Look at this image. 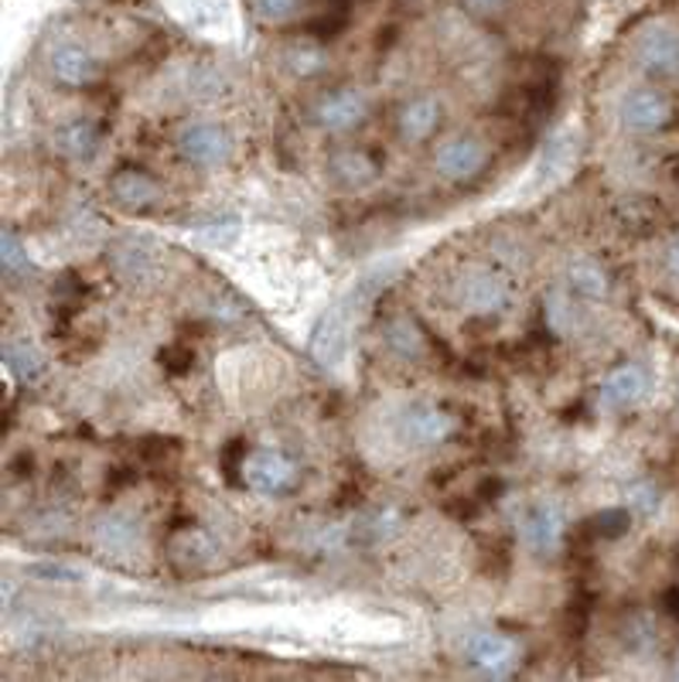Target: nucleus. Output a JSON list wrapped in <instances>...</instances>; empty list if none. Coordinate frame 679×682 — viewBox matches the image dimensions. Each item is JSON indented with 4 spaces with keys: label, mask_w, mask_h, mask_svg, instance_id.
<instances>
[{
    "label": "nucleus",
    "mask_w": 679,
    "mask_h": 682,
    "mask_svg": "<svg viewBox=\"0 0 679 682\" xmlns=\"http://www.w3.org/2000/svg\"><path fill=\"white\" fill-rule=\"evenodd\" d=\"M577 157V133H560L554 136V141L543 147V157H539V181L543 185H550V181H557Z\"/></svg>",
    "instance_id": "17"
},
{
    "label": "nucleus",
    "mask_w": 679,
    "mask_h": 682,
    "mask_svg": "<svg viewBox=\"0 0 679 682\" xmlns=\"http://www.w3.org/2000/svg\"><path fill=\"white\" fill-rule=\"evenodd\" d=\"M287 59H291V69H294L297 75H311V72H318V69L325 65L322 49H314V44H301V49H294Z\"/></svg>",
    "instance_id": "27"
},
{
    "label": "nucleus",
    "mask_w": 679,
    "mask_h": 682,
    "mask_svg": "<svg viewBox=\"0 0 679 682\" xmlns=\"http://www.w3.org/2000/svg\"><path fill=\"white\" fill-rule=\"evenodd\" d=\"M462 304L475 314H503L509 307V284L488 269H472L458 287Z\"/></svg>",
    "instance_id": "9"
},
{
    "label": "nucleus",
    "mask_w": 679,
    "mask_h": 682,
    "mask_svg": "<svg viewBox=\"0 0 679 682\" xmlns=\"http://www.w3.org/2000/svg\"><path fill=\"white\" fill-rule=\"evenodd\" d=\"M4 362H8V369L24 383V386H31V383H41L44 379V355L31 345V342H11L8 348H4Z\"/></svg>",
    "instance_id": "19"
},
{
    "label": "nucleus",
    "mask_w": 679,
    "mask_h": 682,
    "mask_svg": "<svg viewBox=\"0 0 679 682\" xmlns=\"http://www.w3.org/2000/svg\"><path fill=\"white\" fill-rule=\"evenodd\" d=\"M110 192H113V199H116L120 205H126V208H144V205H151V202L161 195L158 181H154L151 174L138 171V167L116 171L113 181H110Z\"/></svg>",
    "instance_id": "14"
},
{
    "label": "nucleus",
    "mask_w": 679,
    "mask_h": 682,
    "mask_svg": "<svg viewBox=\"0 0 679 682\" xmlns=\"http://www.w3.org/2000/svg\"><path fill=\"white\" fill-rule=\"evenodd\" d=\"M97 539H100V546H103V553H107V550H126V546L133 542V526H130V519L110 516V519L100 522Z\"/></svg>",
    "instance_id": "23"
},
{
    "label": "nucleus",
    "mask_w": 679,
    "mask_h": 682,
    "mask_svg": "<svg viewBox=\"0 0 679 682\" xmlns=\"http://www.w3.org/2000/svg\"><path fill=\"white\" fill-rule=\"evenodd\" d=\"M468 662L482 672H506L516 662V642L506 639V634H495V631H482L475 639H468Z\"/></svg>",
    "instance_id": "12"
},
{
    "label": "nucleus",
    "mask_w": 679,
    "mask_h": 682,
    "mask_svg": "<svg viewBox=\"0 0 679 682\" xmlns=\"http://www.w3.org/2000/svg\"><path fill=\"white\" fill-rule=\"evenodd\" d=\"M52 75L65 85H89L97 79V62L89 55L82 44L75 41H62L52 49Z\"/></svg>",
    "instance_id": "13"
},
{
    "label": "nucleus",
    "mask_w": 679,
    "mask_h": 682,
    "mask_svg": "<svg viewBox=\"0 0 679 682\" xmlns=\"http://www.w3.org/2000/svg\"><path fill=\"white\" fill-rule=\"evenodd\" d=\"M628 498V509L636 512V516H652L662 502V495H659V485L656 481H636V485H628L625 491Z\"/></svg>",
    "instance_id": "24"
},
{
    "label": "nucleus",
    "mask_w": 679,
    "mask_h": 682,
    "mask_svg": "<svg viewBox=\"0 0 679 682\" xmlns=\"http://www.w3.org/2000/svg\"><path fill=\"white\" fill-rule=\"evenodd\" d=\"M666 266H669L672 277H679V240L669 243V250H666Z\"/></svg>",
    "instance_id": "33"
},
{
    "label": "nucleus",
    "mask_w": 679,
    "mask_h": 682,
    "mask_svg": "<svg viewBox=\"0 0 679 682\" xmlns=\"http://www.w3.org/2000/svg\"><path fill=\"white\" fill-rule=\"evenodd\" d=\"M332 167H335V174L345 181V185H366V181L376 177V161L366 157V154H358V151H342V154H335Z\"/></svg>",
    "instance_id": "21"
},
{
    "label": "nucleus",
    "mask_w": 679,
    "mask_h": 682,
    "mask_svg": "<svg viewBox=\"0 0 679 682\" xmlns=\"http://www.w3.org/2000/svg\"><path fill=\"white\" fill-rule=\"evenodd\" d=\"M676 675H679V655H676Z\"/></svg>",
    "instance_id": "36"
},
{
    "label": "nucleus",
    "mask_w": 679,
    "mask_h": 682,
    "mask_svg": "<svg viewBox=\"0 0 679 682\" xmlns=\"http://www.w3.org/2000/svg\"><path fill=\"white\" fill-rule=\"evenodd\" d=\"M297 4H301V0H256V11L266 21H284V18H291L297 11Z\"/></svg>",
    "instance_id": "29"
},
{
    "label": "nucleus",
    "mask_w": 679,
    "mask_h": 682,
    "mask_svg": "<svg viewBox=\"0 0 679 682\" xmlns=\"http://www.w3.org/2000/svg\"><path fill=\"white\" fill-rule=\"evenodd\" d=\"M485 164H488V151L475 136H458V141H447L437 151V167L450 181H472L485 171Z\"/></svg>",
    "instance_id": "10"
},
{
    "label": "nucleus",
    "mask_w": 679,
    "mask_h": 682,
    "mask_svg": "<svg viewBox=\"0 0 679 682\" xmlns=\"http://www.w3.org/2000/svg\"><path fill=\"white\" fill-rule=\"evenodd\" d=\"M669 100L659 93V89H631L621 100V123L628 130H639V133H652L659 126L669 123Z\"/></svg>",
    "instance_id": "7"
},
{
    "label": "nucleus",
    "mask_w": 679,
    "mask_h": 682,
    "mask_svg": "<svg viewBox=\"0 0 679 682\" xmlns=\"http://www.w3.org/2000/svg\"><path fill=\"white\" fill-rule=\"evenodd\" d=\"M628 526H631V512L628 509H605L595 519H587L584 529L591 532V536H598V539H618V536L628 532Z\"/></svg>",
    "instance_id": "22"
},
{
    "label": "nucleus",
    "mask_w": 679,
    "mask_h": 682,
    "mask_svg": "<svg viewBox=\"0 0 679 682\" xmlns=\"http://www.w3.org/2000/svg\"><path fill=\"white\" fill-rule=\"evenodd\" d=\"M161 366H164L168 373H174V376L189 373V369H192V352H189V348H181V345L164 348V352H161Z\"/></svg>",
    "instance_id": "30"
},
{
    "label": "nucleus",
    "mask_w": 679,
    "mask_h": 682,
    "mask_svg": "<svg viewBox=\"0 0 679 682\" xmlns=\"http://www.w3.org/2000/svg\"><path fill=\"white\" fill-rule=\"evenodd\" d=\"M34 573H44L41 580H75V570H65L59 563H41V567H34Z\"/></svg>",
    "instance_id": "32"
},
{
    "label": "nucleus",
    "mask_w": 679,
    "mask_h": 682,
    "mask_svg": "<svg viewBox=\"0 0 679 682\" xmlns=\"http://www.w3.org/2000/svg\"><path fill=\"white\" fill-rule=\"evenodd\" d=\"M547 325L554 332H567L570 328V301H567V294L554 291L547 297Z\"/></svg>",
    "instance_id": "28"
},
{
    "label": "nucleus",
    "mask_w": 679,
    "mask_h": 682,
    "mask_svg": "<svg viewBox=\"0 0 679 682\" xmlns=\"http://www.w3.org/2000/svg\"><path fill=\"white\" fill-rule=\"evenodd\" d=\"M649 393V376L642 366H618L615 373L605 376L601 383V406L608 409H628V406H636L642 403Z\"/></svg>",
    "instance_id": "11"
},
{
    "label": "nucleus",
    "mask_w": 679,
    "mask_h": 682,
    "mask_svg": "<svg viewBox=\"0 0 679 682\" xmlns=\"http://www.w3.org/2000/svg\"><path fill=\"white\" fill-rule=\"evenodd\" d=\"M383 284H386L383 273H369L366 281H358V287L348 291L318 322V328H314V338H311V355L318 358L322 366H335V362L345 355L348 335H352V325H355L358 311L376 297V291H383Z\"/></svg>",
    "instance_id": "1"
},
{
    "label": "nucleus",
    "mask_w": 679,
    "mask_h": 682,
    "mask_svg": "<svg viewBox=\"0 0 679 682\" xmlns=\"http://www.w3.org/2000/svg\"><path fill=\"white\" fill-rule=\"evenodd\" d=\"M450 430H455V420H450L434 403H414L399 417V434L417 447H434V444L447 440Z\"/></svg>",
    "instance_id": "6"
},
{
    "label": "nucleus",
    "mask_w": 679,
    "mask_h": 682,
    "mask_svg": "<svg viewBox=\"0 0 679 682\" xmlns=\"http://www.w3.org/2000/svg\"><path fill=\"white\" fill-rule=\"evenodd\" d=\"M567 287L584 301H601L608 294V273L595 259H577L567 269Z\"/></svg>",
    "instance_id": "16"
},
{
    "label": "nucleus",
    "mask_w": 679,
    "mask_h": 682,
    "mask_svg": "<svg viewBox=\"0 0 679 682\" xmlns=\"http://www.w3.org/2000/svg\"><path fill=\"white\" fill-rule=\"evenodd\" d=\"M59 147H62V154L69 161L89 164V161H97V154L103 147V136H100V130L89 120H75V123L59 130Z\"/></svg>",
    "instance_id": "15"
},
{
    "label": "nucleus",
    "mask_w": 679,
    "mask_h": 682,
    "mask_svg": "<svg viewBox=\"0 0 679 682\" xmlns=\"http://www.w3.org/2000/svg\"><path fill=\"white\" fill-rule=\"evenodd\" d=\"M178 151L185 154L192 164H199V167H215V164L230 161L233 136L225 133L222 126H215V123H192V126L181 130Z\"/></svg>",
    "instance_id": "3"
},
{
    "label": "nucleus",
    "mask_w": 679,
    "mask_h": 682,
    "mask_svg": "<svg viewBox=\"0 0 679 682\" xmlns=\"http://www.w3.org/2000/svg\"><path fill=\"white\" fill-rule=\"evenodd\" d=\"M519 536L526 542V550H533L536 557H554L564 536H567V516L557 502H536L519 526Z\"/></svg>",
    "instance_id": "2"
},
{
    "label": "nucleus",
    "mask_w": 679,
    "mask_h": 682,
    "mask_svg": "<svg viewBox=\"0 0 679 682\" xmlns=\"http://www.w3.org/2000/svg\"><path fill=\"white\" fill-rule=\"evenodd\" d=\"M472 8H478V11H495V8H503L506 0H468Z\"/></svg>",
    "instance_id": "34"
},
{
    "label": "nucleus",
    "mask_w": 679,
    "mask_h": 682,
    "mask_svg": "<svg viewBox=\"0 0 679 682\" xmlns=\"http://www.w3.org/2000/svg\"><path fill=\"white\" fill-rule=\"evenodd\" d=\"M243 454H246V447H243L240 440H236V444H230V450H225V454H222V465H225V478H230V481H236V478H233V471L246 465V461H243Z\"/></svg>",
    "instance_id": "31"
},
{
    "label": "nucleus",
    "mask_w": 679,
    "mask_h": 682,
    "mask_svg": "<svg viewBox=\"0 0 679 682\" xmlns=\"http://www.w3.org/2000/svg\"><path fill=\"white\" fill-rule=\"evenodd\" d=\"M189 18H192V24L212 31V28H219V24L230 21V8H225L222 0H192V4H189Z\"/></svg>",
    "instance_id": "25"
},
{
    "label": "nucleus",
    "mask_w": 679,
    "mask_h": 682,
    "mask_svg": "<svg viewBox=\"0 0 679 682\" xmlns=\"http://www.w3.org/2000/svg\"><path fill=\"white\" fill-rule=\"evenodd\" d=\"M437 123H440L437 100H414L399 113V130H403L406 141H424V136H430L437 130Z\"/></svg>",
    "instance_id": "18"
},
{
    "label": "nucleus",
    "mask_w": 679,
    "mask_h": 682,
    "mask_svg": "<svg viewBox=\"0 0 679 682\" xmlns=\"http://www.w3.org/2000/svg\"><path fill=\"white\" fill-rule=\"evenodd\" d=\"M243 478L260 495H281L294 485L297 468L281 450H253L243 465Z\"/></svg>",
    "instance_id": "4"
},
{
    "label": "nucleus",
    "mask_w": 679,
    "mask_h": 682,
    "mask_svg": "<svg viewBox=\"0 0 679 682\" xmlns=\"http://www.w3.org/2000/svg\"><path fill=\"white\" fill-rule=\"evenodd\" d=\"M666 608H669L672 618H679V590H669V594H666Z\"/></svg>",
    "instance_id": "35"
},
{
    "label": "nucleus",
    "mask_w": 679,
    "mask_h": 682,
    "mask_svg": "<svg viewBox=\"0 0 679 682\" xmlns=\"http://www.w3.org/2000/svg\"><path fill=\"white\" fill-rule=\"evenodd\" d=\"M639 65L656 79L679 75V31L676 28H649L636 44Z\"/></svg>",
    "instance_id": "5"
},
{
    "label": "nucleus",
    "mask_w": 679,
    "mask_h": 682,
    "mask_svg": "<svg viewBox=\"0 0 679 682\" xmlns=\"http://www.w3.org/2000/svg\"><path fill=\"white\" fill-rule=\"evenodd\" d=\"M383 342L399 358H420L424 348H427L420 328L414 322H406V317H393V322L386 325V332H383Z\"/></svg>",
    "instance_id": "20"
},
{
    "label": "nucleus",
    "mask_w": 679,
    "mask_h": 682,
    "mask_svg": "<svg viewBox=\"0 0 679 682\" xmlns=\"http://www.w3.org/2000/svg\"><path fill=\"white\" fill-rule=\"evenodd\" d=\"M366 113H369V103L358 89H335V93L322 96L318 106H314V120L335 133L358 126L362 120H366Z\"/></svg>",
    "instance_id": "8"
},
{
    "label": "nucleus",
    "mask_w": 679,
    "mask_h": 682,
    "mask_svg": "<svg viewBox=\"0 0 679 682\" xmlns=\"http://www.w3.org/2000/svg\"><path fill=\"white\" fill-rule=\"evenodd\" d=\"M0 263H4V273H18V269L28 266L24 243H21L14 233H4V236H0Z\"/></svg>",
    "instance_id": "26"
}]
</instances>
